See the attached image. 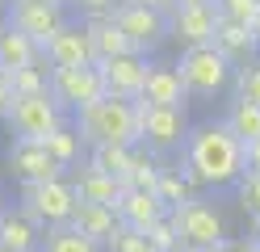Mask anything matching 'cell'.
I'll use <instances>...</instances> for the list:
<instances>
[{
	"instance_id": "2e32d148",
	"label": "cell",
	"mask_w": 260,
	"mask_h": 252,
	"mask_svg": "<svg viewBox=\"0 0 260 252\" xmlns=\"http://www.w3.org/2000/svg\"><path fill=\"white\" fill-rule=\"evenodd\" d=\"M118 218H122V227L147 231V227L159 223V218H168V206L159 202L155 189H126L118 198Z\"/></svg>"
},
{
	"instance_id": "bcb514c9",
	"label": "cell",
	"mask_w": 260,
	"mask_h": 252,
	"mask_svg": "<svg viewBox=\"0 0 260 252\" xmlns=\"http://www.w3.org/2000/svg\"><path fill=\"white\" fill-rule=\"evenodd\" d=\"M143 252H155V248H143Z\"/></svg>"
},
{
	"instance_id": "d4e9b609",
	"label": "cell",
	"mask_w": 260,
	"mask_h": 252,
	"mask_svg": "<svg viewBox=\"0 0 260 252\" xmlns=\"http://www.w3.org/2000/svg\"><path fill=\"white\" fill-rule=\"evenodd\" d=\"M38 252H105L96 240H88L84 231H76L72 223H63V227H46L42 231V248Z\"/></svg>"
},
{
	"instance_id": "5b68a950",
	"label": "cell",
	"mask_w": 260,
	"mask_h": 252,
	"mask_svg": "<svg viewBox=\"0 0 260 252\" xmlns=\"http://www.w3.org/2000/svg\"><path fill=\"white\" fill-rule=\"evenodd\" d=\"M135 118H139V143L147 151H155V156H172L189 139V118H185L181 105H147V101H135Z\"/></svg>"
},
{
	"instance_id": "7dc6e473",
	"label": "cell",
	"mask_w": 260,
	"mask_h": 252,
	"mask_svg": "<svg viewBox=\"0 0 260 252\" xmlns=\"http://www.w3.org/2000/svg\"><path fill=\"white\" fill-rule=\"evenodd\" d=\"M0 252H9V248H0Z\"/></svg>"
},
{
	"instance_id": "4fadbf2b",
	"label": "cell",
	"mask_w": 260,
	"mask_h": 252,
	"mask_svg": "<svg viewBox=\"0 0 260 252\" xmlns=\"http://www.w3.org/2000/svg\"><path fill=\"white\" fill-rule=\"evenodd\" d=\"M5 160H9L13 177H17L21 185H29V181H51V177H63V173H68V168L55 164V156L46 151L42 139H13Z\"/></svg>"
},
{
	"instance_id": "d6a6232c",
	"label": "cell",
	"mask_w": 260,
	"mask_h": 252,
	"mask_svg": "<svg viewBox=\"0 0 260 252\" xmlns=\"http://www.w3.org/2000/svg\"><path fill=\"white\" fill-rule=\"evenodd\" d=\"M214 9H218V17H226V21L252 25L256 13H260V0H214Z\"/></svg>"
},
{
	"instance_id": "8fae6325",
	"label": "cell",
	"mask_w": 260,
	"mask_h": 252,
	"mask_svg": "<svg viewBox=\"0 0 260 252\" xmlns=\"http://www.w3.org/2000/svg\"><path fill=\"white\" fill-rule=\"evenodd\" d=\"M218 30V9L214 5H176L168 13V38L189 50V46H210Z\"/></svg>"
},
{
	"instance_id": "f546056e",
	"label": "cell",
	"mask_w": 260,
	"mask_h": 252,
	"mask_svg": "<svg viewBox=\"0 0 260 252\" xmlns=\"http://www.w3.org/2000/svg\"><path fill=\"white\" fill-rule=\"evenodd\" d=\"M231 89H235V97H239V101H252V105H260V55L235 67Z\"/></svg>"
},
{
	"instance_id": "e575fe53",
	"label": "cell",
	"mask_w": 260,
	"mask_h": 252,
	"mask_svg": "<svg viewBox=\"0 0 260 252\" xmlns=\"http://www.w3.org/2000/svg\"><path fill=\"white\" fill-rule=\"evenodd\" d=\"M122 0H72V9L80 13V21H92V17H113Z\"/></svg>"
},
{
	"instance_id": "c3c4849f",
	"label": "cell",
	"mask_w": 260,
	"mask_h": 252,
	"mask_svg": "<svg viewBox=\"0 0 260 252\" xmlns=\"http://www.w3.org/2000/svg\"><path fill=\"white\" fill-rule=\"evenodd\" d=\"M5 5H9V0H5Z\"/></svg>"
},
{
	"instance_id": "30bf717a",
	"label": "cell",
	"mask_w": 260,
	"mask_h": 252,
	"mask_svg": "<svg viewBox=\"0 0 260 252\" xmlns=\"http://www.w3.org/2000/svg\"><path fill=\"white\" fill-rule=\"evenodd\" d=\"M51 97L68 114L92 105V101H101L105 97L101 67H96V63H88V67H51Z\"/></svg>"
},
{
	"instance_id": "ba28073f",
	"label": "cell",
	"mask_w": 260,
	"mask_h": 252,
	"mask_svg": "<svg viewBox=\"0 0 260 252\" xmlns=\"http://www.w3.org/2000/svg\"><path fill=\"white\" fill-rule=\"evenodd\" d=\"M113 21H118V30L126 34L130 50H139V55H151V50H159L168 42V13H155L147 5H122L113 9Z\"/></svg>"
},
{
	"instance_id": "f1b7e54d",
	"label": "cell",
	"mask_w": 260,
	"mask_h": 252,
	"mask_svg": "<svg viewBox=\"0 0 260 252\" xmlns=\"http://www.w3.org/2000/svg\"><path fill=\"white\" fill-rule=\"evenodd\" d=\"M155 193H159V202H164L168 210H176V206H185V202H193L198 198V189L176 173V164L172 168H164V177H159V185H155Z\"/></svg>"
},
{
	"instance_id": "ffe728a7",
	"label": "cell",
	"mask_w": 260,
	"mask_h": 252,
	"mask_svg": "<svg viewBox=\"0 0 260 252\" xmlns=\"http://www.w3.org/2000/svg\"><path fill=\"white\" fill-rule=\"evenodd\" d=\"M214 46H218V50H222V55L231 59L235 67L260 55V46H256V34H252V25H243V21H226V17H218V30H214Z\"/></svg>"
},
{
	"instance_id": "9c48e42d",
	"label": "cell",
	"mask_w": 260,
	"mask_h": 252,
	"mask_svg": "<svg viewBox=\"0 0 260 252\" xmlns=\"http://www.w3.org/2000/svg\"><path fill=\"white\" fill-rule=\"evenodd\" d=\"M72 9H59V5H46V0H9V9H5V21L13 30H21L25 38H34L42 50L46 42L55 38V34L72 21L68 17Z\"/></svg>"
},
{
	"instance_id": "d6986e66",
	"label": "cell",
	"mask_w": 260,
	"mask_h": 252,
	"mask_svg": "<svg viewBox=\"0 0 260 252\" xmlns=\"http://www.w3.org/2000/svg\"><path fill=\"white\" fill-rule=\"evenodd\" d=\"M72 227L84 231L88 240H96V244L105 248V244L113 240V231L122 227V218H118V210H113V206H101V202H76Z\"/></svg>"
},
{
	"instance_id": "7c38bea8",
	"label": "cell",
	"mask_w": 260,
	"mask_h": 252,
	"mask_svg": "<svg viewBox=\"0 0 260 252\" xmlns=\"http://www.w3.org/2000/svg\"><path fill=\"white\" fill-rule=\"evenodd\" d=\"M96 67H101V80H105L109 97L139 101L143 84H147V72H151V59L139 55V50H126V55H118V59H101Z\"/></svg>"
},
{
	"instance_id": "74e56055",
	"label": "cell",
	"mask_w": 260,
	"mask_h": 252,
	"mask_svg": "<svg viewBox=\"0 0 260 252\" xmlns=\"http://www.w3.org/2000/svg\"><path fill=\"white\" fill-rule=\"evenodd\" d=\"M9 109H13V89H9L5 72H0V122H5V118H9Z\"/></svg>"
},
{
	"instance_id": "f35d334b",
	"label": "cell",
	"mask_w": 260,
	"mask_h": 252,
	"mask_svg": "<svg viewBox=\"0 0 260 252\" xmlns=\"http://www.w3.org/2000/svg\"><path fill=\"white\" fill-rule=\"evenodd\" d=\"M126 5H147V9H155V13H172L176 0H126Z\"/></svg>"
},
{
	"instance_id": "1f68e13d",
	"label": "cell",
	"mask_w": 260,
	"mask_h": 252,
	"mask_svg": "<svg viewBox=\"0 0 260 252\" xmlns=\"http://www.w3.org/2000/svg\"><path fill=\"white\" fill-rule=\"evenodd\" d=\"M143 235H147V248H155V252H181V240H176L172 218H159V223L147 227Z\"/></svg>"
},
{
	"instance_id": "83f0119b",
	"label": "cell",
	"mask_w": 260,
	"mask_h": 252,
	"mask_svg": "<svg viewBox=\"0 0 260 252\" xmlns=\"http://www.w3.org/2000/svg\"><path fill=\"white\" fill-rule=\"evenodd\" d=\"M222 122L231 126L243 143H256V139H260V105H252V101H239V97H235L231 105H226Z\"/></svg>"
},
{
	"instance_id": "277c9868",
	"label": "cell",
	"mask_w": 260,
	"mask_h": 252,
	"mask_svg": "<svg viewBox=\"0 0 260 252\" xmlns=\"http://www.w3.org/2000/svg\"><path fill=\"white\" fill-rule=\"evenodd\" d=\"M176 72H181L189 97H218V93L231 89L235 63L226 59L214 42H210V46H189V50H181V59H176Z\"/></svg>"
},
{
	"instance_id": "44dd1931",
	"label": "cell",
	"mask_w": 260,
	"mask_h": 252,
	"mask_svg": "<svg viewBox=\"0 0 260 252\" xmlns=\"http://www.w3.org/2000/svg\"><path fill=\"white\" fill-rule=\"evenodd\" d=\"M42 46L34 38H25L21 30H13L9 21L0 25V72H13V67H29V63H42Z\"/></svg>"
},
{
	"instance_id": "5bb4252c",
	"label": "cell",
	"mask_w": 260,
	"mask_h": 252,
	"mask_svg": "<svg viewBox=\"0 0 260 252\" xmlns=\"http://www.w3.org/2000/svg\"><path fill=\"white\" fill-rule=\"evenodd\" d=\"M42 55L51 67H88V63H96V46H92V34L84 21H68L46 42Z\"/></svg>"
},
{
	"instance_id": "f6af8a7d",
	"label": "cell",
	"mask_w": 260,
	"mask_h": 252,
	"mask_svg": "<svg viewBox=\"0 0 260 252\" xmlns=\"http://www.w3.org/2000/svg\"><path fill=\"white\" fill-rule=\"evenodd\" d=\"M0 210H5V189H0Z\"/></svg>"
},
{
	"instance_id": "ac0fdd59",
	"label": "cell",
	"mask_w": 260,
	"mask_h": 252,
	"mask_svg": "<svg viewBox=\"0 0 260 252\" xmlns=\"http://www.w3.org/2000/svg\"><path fill=\"white\" fill-rule=\"evenodd\" d=\"M72 185H76L80 202H101V206H113V210H118V198L126 193V185L118 177H109V173H101V168H92V164L72 168Z\"/></svg>"
},
{
	"instance_id": "7402d4cb",
	"label": "cell",
	"mask_w": 260,
	"mask_h": 252,
	"mask_svg": "<svg viewBox=\"0 0 260 252\" xmlns=\"http://www.w3.org/2000/svg\"><path fill=\"white\" fill-rule=\"evenodd\" d=\"M139 147V143H135ZM135 147H126V143H96V147H88V156H84V164H92V168H101V173H109V177H118L122 185H126V173H130V160H135Z\"/></svg>"
},
{
	"instance_id": "4316f807",
	"label": "cell",
	"mask_w": 260,
	"mask_h": 252,
	"mask_svg": "<svg viewBox=\"0 0 260 252\" xmlns=\"http://www.w3.org/2000/svg\"><path fill=\"white\" fill-rule=\"evenodd\" d=\"M46 151H51V156H55V164L59 168H76L80 164V151H84V139H80V130L68 122V126H59L55 134H46Z\"/></svg>"
},
{
	"instance_id": "d590c367",
	"label": "cell",
	"mask_w": 260,
	"mask_h": 252,
	"mask_svg": "<svg viewBox=\"0 0 260 252\" xmlns=\"http://www.w3.org/2000/svg\"><path fill=\"white\" fill-rule=\"evenodd\" d=\"M206 252H252V244H248V235H222V240L214 248H206Z\"/></svg>"
},
{
	"instance_id": "52a82bcc",
	"label": "cell",
	"mask_w": 260,
	"mask_h": 252,
	"mask_svg": "<svg viewBox=\"0 0 260 252\" xmlns=\"http://www.w3.org/2000/svg\"><path fill=\"white\" fill-rule=\"evenodd\" d=\"M76 185L72 177H51V181H29L21 185V206L38 218L42 227H63L76 214Z\"/></svg>"
},
{
	"instance_id": "e0dca14e",
	"label": "cell",
	"mask_w": 260,
	"mask_h": 252,
	"mask_svg": "<svg viewBox=\"0 0 260 252\" xmlns=\"http://www.w3.org/2000/svg\"><path fill=\"white\" fill-rule=\"evenodd\" d=\"M139 101H147V105H181L185 109L189 105V89H185L181 72H176V63H151Z\"/></svg>"
},
{
	"instance_id": "60d3db41",
	"label": "cell",
	"mask_w": 260,
	"mask_h": 252,
	"mask_svg": "<svg viewBox=\"0 0 260 252\" xmlns=\"http://www.w3.org/2000/svg\"><path fill=\"white\" fill-rule=\"evenodd\" d=\"M252 34H256V46H260V13H256V21H252Z\"/></svg>"
},
{
	"instance_id": "603a6c76",
	"label": "cell",
	"mask_w": 260,
	"mask_h": 252,
	"mask_svg": "<svg viewBox=\"0 0 260 252\" xmlns=\"http://www.w3.org/2000/svg\"><path fill=\"white\" fill-rule=\"evenodd\" d=\"M84 25H88V34H92L96 63H101V59H118V55H126V50H130L126 34L118 30V21H113V17H92V21H84Z\"/></svg>"
},
{
	"instance_id": "ab89813d",
	"label": "cell",
	"mask_w": 260,
	"mask_h": 252,
	"mask_svg": "<svg viewBox=\"0 0 260 252\" xmlns=\"http://www.w3.org/2000/svg\"><path fill=\"white\" fill-rule=\"evenodd\" d=\"M248 244H252V252H260V218L248 223Z\"/></svg>"
},
{
	"instance_id": "ee69618b",
	"label": "cell",
	"mask_w": 260,
	"mask_h": 252,
	"mask_svg": "<svg viewBox=\"0 0 260 252\" xmlns=\"http://www.w3.org/2000/svg\"><path fill=\"white\" fill-rule=\"evenodd\" d=\"M5 9H9V5H5V0H0V25H5Z\"/></svg>"
},
{
	"instance_id": "484cf974",
	"label": "cell",
	"mask_w": 260,
	"mask_h": 252,
	"mask_svg": "<svg viewBox=\"0 0 260 252\" xmlns=\"http://www.w3.org/2000/svg\"><path fill=\"white\" fill-rule=\"evenodd\" d=\"M13 97H34V93H51V63H29V67H13L5 72Z\"/></svg>"
},
{
	"instance_id": "9a60e30c",
	"label": "cell",
	"mask_w": 260,
	"mask_h": 252,
	"mask_svg": "<svg viewBox=\"0 0 260 252\" xmlns=\"http://www.w3.org/2000/svg\"><path fill=\"white\" fill-rule=\"evenodd\" d=\"M42 223L25 206H5L0 210V248L9 252H38L42 248Z\"/></svg>"
},
{
	"instance_id": "cb8c5ba5",
	"label": "cell",
	"mask_w": 260,
	"mask_h": 252,
	"mask_svg": "<svg viewBox=\"0 0 260 252\" xmlns=\"http://www.w3.org/2000/svg\"><path fill=\"white\" fill-rule=\"evenodd\" d=\"M164 156H155L147 147H135V160H130V173H126V189H155L159 177H164Z\"/></svg>"
},
{
	"instance_id": "b9f144b4",
	"label": "cell",
	"mask_w": 260,
	"mask_h": 252,
	"mask_svg": "<svg viewBox=\"0 0 260 252\" xmlns=\"http://www.w3.org/2000/svg\"><path fill=\"white\" fill-rule=\"evenodd\" d=\"M176 5H214V0H176Z\"/></svg>"
},
{
	"instance_id": "4dcf8cb0",
	"label": "cell",
	"mask_w": 260,
	"mask_h": 252,
	"mask_svg": "<svg viewBox=\"0 0 260 252\" xmlns=\"http://www.w3.org/2000/svg\"><path fill=\"white\" fill-rule=\"evenodd\" d=\"M231 193H235V206L248 214V223H252V218H260V177L243 173V177H239V185H235Z\"/></svg>"
},
{
	"instance_id": "6da1fadb",
	"label": "cell",
	"mask_w": 260,
	"mask_h": 252,
	"mask_svg": "<svg viewBox=\"0 0 260 252\" xmlns=\"http://www.w3.org/2000/svg\"><path fill=\"white\" fill-rule=\"evenodd\" d=\"M176 173H181L198 193L202 189H210V193L235 189L239 177L248 173V168H243V139L222 122V118H218V122L189 126V139L181 147Z\"/></svg>"
},
{
	"instance_id": "3957f363",
	"label": "cell",
	"mask_w": 260,
	"mask_h": 252,
	"mask_svg": "<svg viewBox=\"0 0 260 252\" xmlns=\"http://www.w3.org/2000/svg\"><path fill=\"white\" fill-rule=\"evenodd\" d=\"M168 218L176 227L181 252H206V248H214L222 235H231L226 231V210L218 206L214 198H202V193L193 202H185V206L168 210Z\"/></svg>"
},
{
	"instance_id": "7a4b0ae2",
	"label": "cell",
	"mask_w": 260,
	"mask_h": 252,
	"mask_svg": "<svg viewBox=\"0 0 260 252\" xmlns=\"http://www.w3.org/2000/svg\"><path fill=\"white\" fill-rule=\"evenodd\" d=\"M72 126L80 130L84 147H96V143H126V147H135L139 143L135 101H122V97H109V93L101 101H92V105L76 109Z\"/></svg>"
},
{
	"instance_id": "8d00e7d4",
	"label": "cell",
	"mask_w": 260,
	"mask_h": 252,
	"mask_svg": "<svg viewBox=\"0 0 260 252\" xmlns=\"http://www.w3.org/2000/svg\"><path fill=\"white\" fill-rule=\"evenodd\" d=\"M243 168H248L252 177H260V139L256 143H243Z\"/></svg>"
},
{
	"instance_id": "8992f818",
	"label": "cell",
	"mask_w": 260,
	"mask_h": 252,
	"mask_svg": "<svg viewBox=\"0 0 260 252\" xmlns=\"http://www.w3.org/2000/svg\"><path fill=\"white\" fill-rule=\"evenodd\" d=\"M72 114L59 105L51 93H34V97H13V109L5 118V126L13 139H46L59 126H68Z\"/></svg>"
},
{
	"instance_id": "7bdbcfd3",
	"label": "cell",
	"mask_w": 260,
	"mask_h": 252,
	"mask_svg": "<svg viewBox=\"0 0 260 252\" xmlns=\"http://www.w3.org/2000/svg\"><path fill=\"white\" fill-rule=\"evenodd\" d=\"M46 5H59V9H72V0H46Z\"/></svg>"
},
{
	"instance_id": "836d02e7",
	"label": "cell",
	"mask_w": 260,
	"mask_h": 252,
	"mask_svg": "<svg viewBox=\"0 0 260 252\" xmlns=\"http://www.w3.org/2000/svg\"><path fill=\"white\" fill-rule=\"evenodd\" d=\"M143 248H147V235L135 231V227H118L113 240L105 244V252H143Z\"/></svg>"
}]
</instances>
